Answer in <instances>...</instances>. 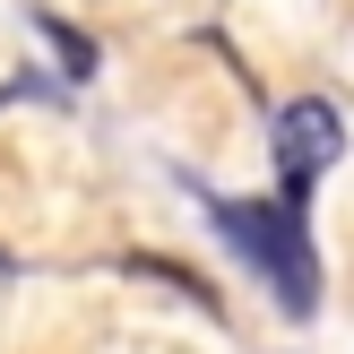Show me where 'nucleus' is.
<instances>
[{
    "mask_svg": "<svg viewBox=\"0 0 354 354\" xmlns=\"http://www.w3.org/2000/svg\"><path fill=\"white\" fill-rule=\"evenodd\" d=\"M337 156H346V121H337V104H328V95H303V104L277 113V182H286L294 207L311 199V182H320Z\"/></svg>",
    "mask_w": 354,
    "mask_h": 354,
    "instance_id": "obj_2",
    "label": "nucleus"
},
{
    "mask_svg": "<svg viewBox=\"0 0 354 354\" xmlns=\"http://www.w3.org/2000/svg\"><path fill=\"white\" fill-rule=\"evenodd\" d=\"M44 35H52V44H61V61H69V78H95V44H86V35H69V26H52V17H44Z\"/></svg>",
    "mask_w": 354,
    "mask_h": 354,
    "instance_id": "obj_3",
    "label": "nucleus"
},
{
    "mask_svg": "<svg viewBox=\"0 0 354 354\" xmlns=\"http://www.w3.org/2000/svg\"><path fill=\"white\" fill-rule=\"evenodd\" d=\"M207 216L242 251V268H259V286L277 294L286 320H311L320 311V251H311V216L294 199H216Z\"/></svg>",
    "mask_w": 354,
    "mask_h": 354,
    "instance_id": "obj_1",
    "label": "nucleus"
}]
</instances>
